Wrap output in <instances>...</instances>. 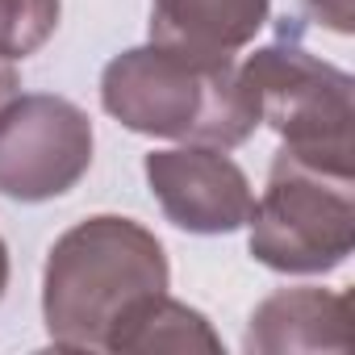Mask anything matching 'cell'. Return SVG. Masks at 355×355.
<instances>
[{
    "mask_svg": "<svg viewBox=\"0 0 355 355\" xmlns=\"http://www.w3.org/2000/svg\"><path fill=\"white\" fill-rule=\"evenodd\" d=\"M163 243L134 218L96 214L63 230L42 268V322L63 351H113L130 318L163 297Z\"/></svg>",
    "mask_w": 355,
    "mask_h": 355,
    "instance_id": "obj_1",
    "label": "cell"
},
{
    "mask_svg": "<svg viewBox=\"0 0 355 355\" xmlns=\"http://www.w3.org/2000/svg\"><path fill=\"white\" fill-rule=\"evenodd\" d=\"M101 105L146 138L234 150L259 125L255 92L234 59H201L159 42L113 55L101 71Z\"/></svg>",
    "mask_w": 355,
    "mask_h": 355,
    "instance_id": "obj_2",
    "label": "cell"
},
{
    "mask_svg": "<svg viewBox=\"0 0 355 355\" xmlns=\"http://www.w3.org/2000/svg\"><path fill=\"white\" fill-rule=\"evenodd\" d=\"M255 263L280 276H326L347 263L355 247V180L276 150L263 197L251 218Z\"/></svg>",
    "mask_w": 355,
    "mask_h": 355,
    "instance_id": "obj_3",
    "label": "cell"
},
{
    "mask_svg": "<svg viewBox=\"0 0 355 355\" xmlns=\"http://www.w3.org/2000/svg\"><path fill=\"white\" fill-rule=\"evenodd\" d=\"M255 105L259 121H268L280 134V150L330 167V171H351V76L305 46L288 42V34L263 51H255L247 63H239Z\"/></svg>",
    "mask_w": 355,
    "mask_h": 355,
    "instance_id": "obj_4",
    "label": "cell"
},
{
    "mask_svg": "<svg viewBox=\"0 0 355 355\" xmlns=\"http://www.w3.org/2000/svg\"><path fill=\"white\" fill-rule=\"evenodd\" d=\"M92 117L55 92H26L0 109V197L55 201L92 167Z\"/></svg>",
    "mask_w": 355,
    "mask_h": 355,
    "instance_id": "obj_5",
    "label": "cell"
},
{
    "mask_svg": "<svg viewBox=\"0 0 355 355\" xmlns=\"http://www.w3.org/2000/svg\"><path fill=\"white\" fill-rule=\"evenodd\" d=\"M146 184L171 226L189 234H234L255 209L247 171L218 146H171L142 159Z\"/></svg>",
    "mask_w": 355,
    "mask_h": 355,
    "instance_id": "obj_6",
    "label": "cell"
},
{
    "mask_svg": "<svg viewBox=\"0 0 355 355\" xmlns=\"http://www.w3.org/2000/svg\"><path fill=\"white\" fill-rule=\"evenodd\" d=\"M243 351L284 355V351H351V301L330 288H280L255 305Z\"/></svg>",
    "mask_w": 355,
    "mask_h": 355,
    "instance_id": "obj_7",
    "label": "cell"
},
{
    "mask_svg": "<svg viewBox=\"0 0 355 355\" xmlns=\"http://www.w3.org/2000/svg\"><path fill=\"white\" fill-rule=\"evenodd\" d=\"M268 9L272 0H155L150 42L201 59H234L263 30Z\"/></svg>",
    "mask_w": 355,
    "mask_h": 355,
    "instance_id": "obj_8",
    "label": "cell"
},
{
    "mask_svg": "<svg viewBox=\"0 0 355 355\" xmlns=\"http://www.w3.org/2000/svg\"><path fill=\"white\" fill-rule=\"evenodd\" d=\"M113 351H222V338L205 313L163 293L130 318Z\"/></svg>",
    "mask_w": 355,
    "mask_h": 355,
    "instance_id": "obj_9",
    "label": "cell"
},
{
    "mask_svg": "<svg viewBox=\"0 0 355 355\" xmlns=\"http://www.w3.org/2000/svg\"><path fill=\"white\" fill-rule=\"evenodd\" d=\"M63 0H0V59H30L59 30Z\"/></svg>",
    "mask_w": 355,
    "mask_h": 355,
    "instance_id": "obj_10",
    "label": "cell"
},
{
    "mask_svg": "<svg viewBox=\"0 0 355 355\" xmlns=\"http://www.w3.org/2000/svg\"><path fill=\"white\" fill-rule=\"evenodd\" d=\"M301 5L309 9L318 26H330L334 34H351V17H355L351 0H301Z\"/></svg>",
    "mask_w": 355,
    "mask_h": 355,
    "instance_id": "obj_11",
    "label": "cell"
},
{
    "mask_svg": "<svg viewBox=\"0 0 355 355\" xmlns=\"http://www.w3.org/2000/svg\"><path fill=\"white\" fill-rule=\"evenodd\" d=\"M13 96H21V76H17L13 59H0V109H5Z\"/></svg>",
    "mask_w": 355,
    "mask_h": 355,
    "instance_id": "obj_12",
    "label": "cell"
},
{
    "mask_svg": "<svg viewBox=\"0 0 355 355\" xmlns=\"http://www.w3.org/2000/svg\"><path fill=\"white\" fill-rule=\"evenodd\" d=\"M5 288H9V247L0 239V297H5Z\"/></svg>",
    "mask_w": 355,
    "mask_h": 355,
    "instance_id": "obj_13",
    "label": "cell"
}]
</instances>
